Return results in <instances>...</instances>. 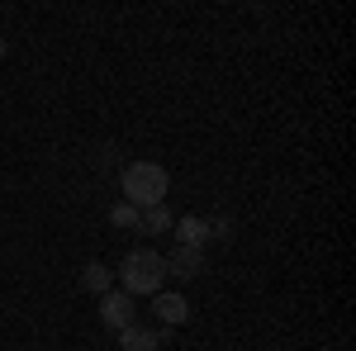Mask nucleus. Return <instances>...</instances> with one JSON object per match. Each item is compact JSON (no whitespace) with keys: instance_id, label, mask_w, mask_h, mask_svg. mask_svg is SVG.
Listing matches in <instances>:
<instances>
[{"instance_id":"10","label":"nucleus","mask_w":356,"mask_h":351,"mask_svg":"<svg viewBox=\"0 0 356 351\" xmlns=\"http://www.w3.org/2000/svg\"><path fill=\"white\" fill-rule=\"evenodd\" d=\"M110 223H114V228H138V209H134V204H114Z\"/></svg>"},{"instance_id":"9","label":"nucleus","mask_w":356,"mask_h":351,"mask_svg":"<svg viewBox=\"0 0 356 351\" xmlns=\"http://www.w3.org/2000/svg\"><path fill=\"white\" fill-rule=\"evenodd\" d=\"M81 285L90 290V295H110V270L100 266V261H90V266L81 270Z\"/></svg>"},{"instance_id":"11","label":"nucleus","mask_w":356,"mask_h":351,"mask_svg":"<svg viewBox=\"0 0 356 351\" xmlns=\"http://www.w3.org/2000/svg\"><path fill=\"white\" fill-rule=\"evenodd\" d=\"M0 57H5V43H0Z\"/></svg>"},{"instance_id":"4","label":"nucleus","mask_w":356,"mask_h":351,"mask_svg":"<svg viewBox=\"0 0 356 351\" xmlns=\"http://www.w3.org/2000/svg\"><path fill=\"white\" fill-rule=\"evenodd\" d=\"M200 270H204V247H176L166 256V275H176V280H195Z\"/></svg>"},{"instance_id":"8","label":"nucleus","mask_w":356,"mask_h":351,"mask_svg":"<svg viewBox=\"0 0 356 351\" xmlns=\"http://www.w3.org/2000/svg\"><path fill=\"white\" fill-rule=\"evenodd\" d=\"M138 228H143L147 238L166 233V228H171V209H166V204H152V209H143V214H138Z\"/></svg>"},{"instance_id":"1","label":"nucleus","mask_w":356,"mask_h":351,"mask_svg":"<svg viewBox=\"0 0 356 351\" xmlns=\"http://www.w3.org/2000/svg\"><path fill=\"white\" fill-rule=\"evenodd\" d=\"M119 186H124V204H134L138 214H143V209H152V204L166 199L171 176H166V166H157V162H129L124 176H119Z\"/></svg>"},{"instance_id":"7","label":"nucleus","mask_w":356,"mask_h":351,"mask_svg":"<svg viewBox=\"0 0 356 351\" xmlns=\"http://www.w3.org/2000/svg\"><path fill=\"white\" fill-rule=\"evenodd\" d=\"M119 347L124 351H157L162 337H157V332H143V327H124V332H119Z\"/></svg>"},{"instance_id":"3","label":"nucleus","mask_w":356,"mask_h":351,"mask_svg":"<svg viewBox=\"0 0 356 351\" xmlns=\"http://www.w3.org/2000/svg\"><path fill=\"white\" fill-rule=\"evenodd\" d=\"M134 313H138V304L124 290H114V295H100V323L114 327V332H124V327H134Z\"/></svg>"},{"instance_id":"2","label":"nucleus","mask_w":356,"mask_h":351,"mask_svg":"<svg viewBox=\"0 0 356 351\" xmlns=\"http://www.w3.org/2000/svg\"><path fill=\"white\" fill-rule=\"evenodd\" d=\"M119 280H124V295H162V280H166V256L157 252H129L124 256V270H119Z\"/></svg>"},{"instance_id":"5","label":"nucleus","mask_w":356,"mask_h":351,"mask_svg":"<svg viewBox=\"0 0 356 351\" xmlns=\"http://www.w3.org/2000/svg\"><path fill=\"white\" fill-rule=\"evenodd\" d=\"M176 228V238H181V247H204V238H209V223L200 214H186L181 223H171Z\"/></svg>"},{"instance_id":"6","label":"nucleus","mask_w":356,"mask_h":351,"mask_svg":"<svg viewBox=\"0 0 356 351\" xmlns=\"http://www.w3.org/2000/svg\"><path fill=\"white\" fill-rule=\"evenodd\" d=\"M152 309H157V318H162V323H186V318H191V304H186L181 295H157Z\"/></svg>"}]
</instances>
